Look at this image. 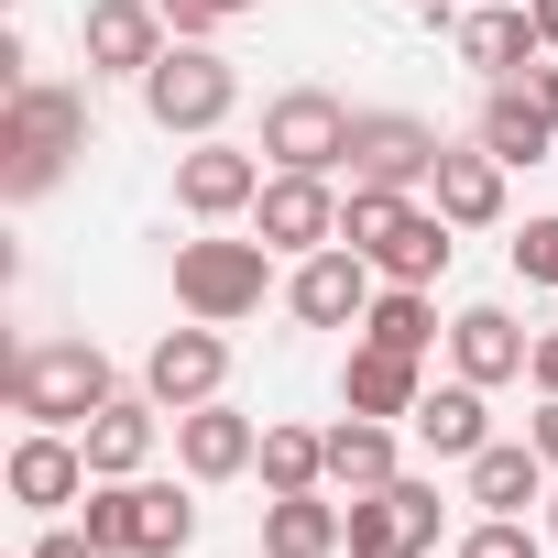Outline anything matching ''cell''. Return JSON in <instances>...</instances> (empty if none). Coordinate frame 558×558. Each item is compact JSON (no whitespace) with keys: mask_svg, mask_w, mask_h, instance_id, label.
Masks as SVG:
<instances>
[{"mask_svg":"<svg viewBox=\"0 0 558 558\" xmlns=\"http://www.w3.org/2000/svg\"><path fill=\"white\" fill-rule=\"evenodd\" d=\"M77 154H88V99L77 88L23 77L12 99H0V197H45Z\"/></svg>","mask_w":558,"mask_h":558,"instance_id":"1","label":"cell"},{"mask_svg":"<svg viewBox=\"0 0 558 558\" xmlns=\"http://www.w3.org/2000/svg\"><path fill=\"white\" fill-rule=\"evenodd\" d=\"M340 241L384 274V286H438L449 274V219L416 208L405 186H351L340 197Z\"/></svg>","mask_w":558,"mask_h":558,"instance_id":"2","label":"cell"},{"mask_svg":"<svg viewBox=\"0 0 558 558\" xmlns=\"http://www.w3.org/2000/svg\"><path fill=\"white\" fill-rule=\"evenodd\" d=\"M12 416H34V427H88L121 384H110V362H99V340H34V351H12Z\"/></svg>","mask_w":558,"mask_h":558,"instance_id":"3","label":"cell"},{"mask_svg":"<svg viewBox=\"0 0 558 558\" xmlns=\"http://www.w3.org/2000/svg\"><path fill=\"white\" fill-rule=\"evenodd\" d=\"M88 536L110 547V558H186L197 547V504L175 493V482H99L88 493Z\"/></svg>","mask_w":558,"mask_h":558,"instance_id":"4","label":"cell"},{"mask_svg":"<svg viewBox=\"0 0 558 558\" xmlns=\"http://www.w3.org/2000/svg\"><path fill=\"white\" fill-rule=\"evenodd\" d=\"M230 99H241V77H230V56H208L197 34H175V45L143 66V110H154V132L208 143V132L230 121Z\"/></svg>","mask_w":558,"mask_h":558,"instance_id":"5","label":"cell"},{"mask_svg":"<svg viewBox=\"0 0 558 558\" xmlns=\"http://www.w3.org/2000/svg\"><path fill=\"white\" fill-rule=\"evenodd\" d=\"M263 286H274V241H175V307L186 318L230 329L263 307Z\"/></svg>","mask_w":558,"mask_h":558,"instance_id":"6","label":"cell"},{"mask_svg":"<svg viewBox=\"0 0 558 558\" xmlns=\"http://www.w3.org/2000/svg\"><path fill=\"white\" fill-rule=\"evenodd\" d=\"M351 121L362 110H340L329 88H286V99L263 110V154L286 165V175H340L351 165Z\"/></svg>","mask_w":558,"mask_h":558,"instance_id":"7","label":"cell"},{"mask_svg":"<svg viewBox=\"0 0 558 558\" xmlns=\"http://www.w3.org/2000/svg\"><path fill=\"white\" fill-rule=\"evenodd\" d=\"M438 121H416V110H362L351 121V186H427L438 175Z\"/></svg>","mask_w":558,"mask_h":558,"instance_id":"8","label":"cell"},{"mask_svg":"<svg viewBox=\"0 0 558 558\" xmlns=\"http://www.w3.org/2000/svg\"><path fill=\"white\" fill-rule=\"evenodd\" d=\"M438 547V482H384V493H351V558H427Z\"/></svg>","mask_w":558,"mask_h":558,"instance_id":"9","label":"cell"},{"mask_svg":"<svg viewBox=\"0 0 558 558\" xmlns=\"http://www.w3.org/2000/svg\"><path fill=\"white\" fill-rule=\"evenodd\" d=\"M252 241H274V252H329L340 241V186L329 175H286V165H274L263 175V197H252Z\"/></svg>","mask_w":558,"mask_h":558,"instance_id":"10","label":"cell"},{"mask_svg":"<svg viewBox=\"0 0 558 558\" xmlns=\"http://www.w3.org/2000/svg\"><path fill=\"white\" fill-rule=\"evenodd\" d=\"M219 384H230V340L197 318V329H165L154 340V362H143V395L165 405V416H186V405H219Z\"/></svg>","mask_w":558,"mask_h":558,"instance_id":"11","label":"cell"},{"mask_svg":"<svg viewBox=\"0 0 558 558\" xmlns=\"http://www.w3.org/2000/svg\"><path fill=\"white\" fill-rule=\"evenodd\" d=\"M373 296H384V286H373V263H362L351 241L307 252V263H296V286H286V307H296L307 329H362V318H373Z\"/></svg>","mask_w":558,"mask_h":558,"instance_id":"12","label":"cell"},{"mask_svg":"<svg viewBox=\"0 0 558 558\" xmlns=\"http://www.w3.org/2000/svg\"><path fill=\"white\" fill-rule=\"evenodd\" d=\"M449 56L471 66V77H525L536 56H547V34H536V12H504V0H482V12H449Z\"/></svg>","mask_w":558,"mask_h":558,"instance_id":"13","label":"cell"},{"mask_svg":"<svg viewBox=\"0 0 558 558\" xmlns=\"http://www.w3.org/2000/svg\"><path fill=\"white\" fill-rule=\"evenodd\" d=\"M165 12H154V0H88V23H77V45H88V66L99 77H143L154 56H165Z\"/></svg>","mask_w":558,"mask_h":558,"instance_id":"14","label":"cell"},{"mask_svg":"<svg viewBox=\"0 0 558 558\" xmlns=\"http://www.w3.org/2000/svg\"><path fill=\"white\" fill-rule=\"evenodd\" d=\"M252 197H263V154H241V143H219V132L175 165V208H186V219H230V208H252Z\"/></svg>","mask_w":558,"mask_h":558,"instance_id":"15","label":"cell"},{"mask_svg":"<svg viewBox=\"0 0 558 558\" xmlns=\"http://www.w3.org/2000/svg\"><path fill=\"white\" fill-rule=\"evenodd\" d=\"M154 427H165V405H154V395H110V405L77 427V449H88V482H132V471L154 460Z\"/></svg>","mask_w":558,"mask_h":558,"instance_id":"16","label":"cell"},{"mask_svg":"<svg viewBox=\"0 0 558 558\" xmlns=\"http://www.w3.org/2000/svg\"><path fill=\"white\" fill-rule=\"evenodd\" d=\"M175 460H186V482H230V471L263 460V427L241 405H186L175 416Z\"/></svg>","mask_w":558,"mask_h":558,"instance_id":"17","label":"cell"},{"mask_svg":"<svg viewBox=\"0 0 558 558\" xmlns=\"http://www.w3.org/2000/svg\"><path fill=\"white\" fill-rule=\"evenodd\" d=\"M12 504H34V514L88 504V449H77V427H34V438L12 449Z\"/></svg>","mask_w":558,"mask_h":558,"instance_id":"18","label":"cell"},{"mask_svg":"<svg viewBox=\"0 0 558 558\" xmlns=\"http://www.w3.org/2000/svg\"><path fill=\"white\" fill-rule=\"evenodd\" d=\"M427 186H438V219L449 230H493L504 219V154H482V143H449Z\"/></svg>","mask_w":558,"mask_h":558,"instance_id":"19","label":"cell"},{"mask_svg":"<svg viewBox=\"0 0 558 558\" xmlns=\"http://www.w3.org/2000/svg\"><path fill=\"white\" fill-rule=\"evenodd\" d=\"M351 547V514L329 493H274L263 504V558H340Z\"/></svg>","mask_w":558,"mask_h":558,"instance_id":"20","label":"cell"},{"mask_svg":"<svg viewBox=\"0 0 558 558\" xmlns=\"http://www.w3.org/2000/svg\"><path fill=\"white\" fill-rule=\"evenodd\" d=\"M449 351H460L471 384H514V373L536 362V340L514 329V307H460V318H449Z\"/></svg>","mask_w":558,"mask_h":558,"instance_id":"21","label":"cell"},{"mask_svg":"<svg viewBox=\"0 0 558 558\" xmlns=\"http://www.w3.org/2000/svg\"><path fill=\"white\" fill-rule=\"evenodd\" d=\"M471 471V504L482 514H525V504H547V449L536 438H493L482 460H460Z\"/></svg>","mask_w":558,"mask_h":558,"instance_id":"22","label":"cell"},{"mask_svg":"<svg viewBox=\"0 0 558 558\" xmlns=\"http://www.w3.org/2000/svg\"><path fill=\"white\" fill-rule=\"evenodd\" d=\"M438 460H482L493 449V416H482V384L460 373V384H438V395H416V416H405Z\"/></svg>","mask_w":558,"mask_h":558,"instance_id":"23","label":"cell"},{"mask_svg":"<svg viewBox=\"0 0 558 558\" xmlns=\"http://www.w3.org/2000/svg\"><path fill=\"white\" fill-rule=\"evenodd\" d=\"M416 395H427V384H416V362H405V351H384V340H362V351H351V373H340V405H351V416H416Z\"/></svg>","mask_w":558,"mask_h":558,"instance_id":"24","label":"cell"},{"mask_svg":"<svg viewBox=\"0 0 558 558\" xmlns=\"http://www.w3.org/2000/svg\"><path fill=\"white\" fill-rule=\"evenodd\" d=\"M547 143H558V121L525 99V77H504V88L482 99V154H504V165H547Z\"/></svg>","mask_w":558,"mask_h":558,"instance_id":"25","label":"cell"},{"mask_svg":"<svg viewBox=\"0 0 558 558\" xmlns=\"http://www.w3.org/2000/svg\"><path fill=\"white\" fill-rule=\"evenodd\" d=\"M329 482L340 493H384L395 482V416H340L329 427Z\"/></svg>","mask_w":558,"mask_h":558,"instance_id":"26","label":"cell"},{"mask_svg":"<svg viewBox=\"0 0 558 558\" xmlns=\"http://www.w3.org/2000/svg\"><path fill=\"white\" fill-rule=\"evenodd\" d=\"M362 340H384V351L427 362V340H438V296H427V286H384V296H373V318H362Z\"/></svg>","mask_w":558,"mask_h":558,"instance_id":"27","label":"cell"},{"mask_svg":"<svg viewBox=\"0 0 558 558\" xmlns=\"http://www.w3.org/2000/svg\"><path fill=\"white\" fill-rule=\"evenodd\" d=\"M263 482L274 493H318L329 482V427H263Z\"/></svg>","mask_w":558,"mask_h":558,"instance_id":"28","label":"cell"},{"mask_svg":"<svg viewBox=\"0 0 558 558\" xmlns=\"http://www.w3.org/2000/svg\"><path fill=\"white\" fill-rule=\"evenodd\" d=\"M449 558H547V536H536L525 514H482V525H471Z\"/></svg>","mask_w":558,"mask_h":558,"instance_id":"29","label":"cell"},{"mask_svg":"<svg viewBox=\"0 0 558 558\" xmlns=\"http://www.w3.org/2000/svg\"><path fill=\"white\" fill-rule=\"evenodd\" d=\"M154 12H165L175 34H219V23H241V12H263V0H154Z\"/></svg>","mask_w":558,"mask_h":558,"instance_id":"30","label":"cell"},{"mask_svg":"<svg viewBox=\"0 0 558 558\" xmlns=\"http://www.w3.org/2000/svg\"><path fill=\"white\" fill-rule=\"evenodd\" d=\"M514 274H525V286H558V219H525V241H514Z\"/></svg>","mask_w":558,"mask_h":558,"instance_id":"31","label":"cell"},{"mask_svg":"<svg viewBox=\"0 0 558 558\" xmlns=\"http://www.w3.org/2000/svg\"><path fill=\"white\" fill-rule=\"evenodd\" d=\"M34 558H110V547H99V536H88V525H56V536H45V547H34Z\"/></svg>","mask_w":558,"mask_h":558,"instance_id":"32","label":"cell"},{"mask_svg":"<svg viewBox=\"0 0 558 558\" xmlns=\"http://www.w3.org/2000/svg\"><path fill=\"white\" fill-rule=\"evenodd\" d=\"M525 99H536V110H547V121H558V66H547V56H536V66H525Z\"/></svg>","mask_w":558,"mask_h":558,"instance_id":"33","label":"cell"},{"mask_svg":"<svg viewBox=\"0 0 558 558\" xmlns=\"http://www.w3.org/2000/svg\"><path fill=\"white\" fill-rule=\"evenodd\" d=\"M525 384H536V395H558V329L536 340V362H525Z\"/></svg>","mask_w":558,"mask_h":558,"instance_id":"34","label":"cell"},{"mask_svg":"<svg viewBox=\"0 0 558 558\" xmlns=\"http://www.w3.org/2000/svg\"><path fill=\"white\" fill-rule=\"evenodd\" d=\"M525 438H536V449H547V471H558V395L536 405V427H525Z\"/></svg>","mask_w":558,"mask_h":558,"instance_id":"35","label":"cell"},{"mask_svg":"<svg viewBox=\"0 0 558 558\" xmlns=\"http://www.w3.org/2000/svg\"><path fill=\"white\" fill-rule=\"evenodd\" d=\"M525 12H536V34H547V56H558V0H525Z\"/></svg>","mask_w":558,"mask_h":558,"instance_id":"36","label":"cell"},{"mask_svg":"<svg viewBox=\"0 0 558 558\" xmlns=\"http://www.w3.org/2000/svg\"><path fill=\"white\" fill-rule=\"evenodd\" d=\"M405 12H482V0H405Z\"/></svg>","mask_w":558,"mask_h":558,"instance_id":"37","label":"cell"},{"mask_svg":"<svg viewBox=\"0 0 558 558\" xmlns=\"http://www.w3.org/2000/svg\"><path fill=\"white\" fill-rule=\"evenodd\" d=\"M547 547H558V493H547Z\"/></svg>","mask_w":558,"mask_h":558,"instance_id":"38","label":"cell"}]
</instances>
